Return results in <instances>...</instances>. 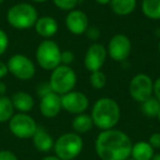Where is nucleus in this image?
<instances>
[{
  "label": "nucleus",
  "instance_id": "obj_1",
  "mask_svg": "<svg viewBox=\"0 0 160 160\" xmlns=\"http://www.w3.org/2000/svg\"><path fill=\"white\" fill-rule=\"evenodd\" d=\"M133 147L129 136L118 129L102 131L96 138L94 149L101 160H126Z\"/></svg>",
  "mask_w": 160,
  "mask_h": 160
},
{
  "label": "nucleus",
  "instance_id": "obj_2",
  "mask_svg": "<svg viewBox=\"0 0 160 160\" xmlns=\"http://www.w3.org/2000/svg\"><path fill=\"white\" fill-rule=\"evenodd\" d=\"M90 116L94 126L101 131H108L114 128L120 122L121 108L114 99L100 98L92 105Z\"/></svg>",
  "mask_w": 160,
  "mask_h": 160
},
{
  "label": "nucleus",
  "instance_id": "obj_3",
  "mask_svg": "<svg viewBox=\"0 0 160 160\" xmlns=\"http://www.w3.org/2000/svg\"><path fill=\"white\" fill-rule=\"evenodd\" d=\"M38 19V10L28 2H19L11 6L7 11V21L13 29L29 30L34 28Z\"/></svg>",
  "mask_w": 160,
  "mask_h": 160
},
{
  "label": "nucleus",
  "instance_id": "obj_4",
  "mask_svg": "<svg viewBox=\"0 0 160 160\" xmlns=\"http://www.w3.org/2000/svg\"><path fill=\"white\" fill-rule=\"evenodd\" d=\"M83 149V140L79 134L65 133L56 139L54 144L56 157L60 160L77 159Z\"/></svg>",
  "mask_w": 160,
  "mask_h": 160
},
{
  "label": "nucleus",
  "instance_id": "obj_5",
  "mask_svg": "<svg viewBox=\"0 0 160 160\" xmlns=\"http://www.w3.org/2000/svg\"><path fill=\"white\" fill-rule=\"evenodd\" d=\"M48 82L53 92L62 96L75 89L77 83V75L70 66L59 65L52 70Z\"/></svg>",
  "mask_w": 160,
  "mask_h": 160
},
{
  "label": "nucleus",
  "instance_id": "obj_6",
  "mask_svg": "<svg viewBox=\"0 0 160 160\" xmlns=\"http://www.w3.org/2000/svg\"><path fill=\"white\" fill-rule=\"evenodd\" d=\"M62 49L52 40H44L36 48L35 58L38 66L44 70H54L60 65Z\"/></svg>",
  "mask_w": 160,
  "mask_h": 160
},
{
  "label": "nucleus",
  "instance_id": "obj_7",
  "mask_svg": "<svg viewBox=\"0 0 160 160\" xmlns=\"http://www.w3.org/2000/svg\"><path fill=\"white\" fill-rule=\"evenodd\" d=\"M9 129L12 135L20 139L32 138L38 129V124L35 120L28 113L13 114L9 122Z\"/></svg>",
  "mask_w": 160,
  "mask_h": 160
},
{
  "label": "nucleus",
  "instance_id": "obj_8",
  "mask_svg": "<svg viewBox=\"0 0 160 160\" xmlns=\"http://www.w3.org/2000/svg\"><path fill=\"white\" fill-rule=\"evenodd\" d=\"M8 70L19 80L28 81L35 76L36 68L31 58L23 54H14L7 62Z\"/></svg>",
  "mask_w": 160,
  "mask_h": 160
},
{
  "label": "nucleus",
  "instance_id": "obj_9",
  "mask_svg": "<svg viewBox=\"0 0 160 160\" xmlns=\"http://www.w3.org/2000/svg\"><path fill=\"white\" fill-rule=\"evenodd\" d=\"M128 91L134 101L142 103L153 94L152 79L146 73H137L132 78Z\"/></svg>",
  "mask_w": 160,
  "mask_h": 160
},
{
  "label": "nucleus",
  "instance_id": "obj_10",
  "mask_svg": "<svg viewBox=\"0 0 160 160\" xmlns=\"http://www.w3.org/2000/svg\"><path fill=\"white\" fill-rule=\"evenodd\" d=\"M107 52L110 57L115 62H125L132 52L131 40L125 34H115L110 40Z\"/></svg>",
  "mask_w": 160,
  "mask_h": 160
},
{
  "label": "nucleus",
  "instance_id": "obj_11",
  "mask_svg": "<svg viewBox=\"0 0 160 160\" xmlns=\"http://www.w3.org/2000/svg\"><path fill=\"white\" fill-rule=\"evenodd\" d=\"M60 101H62V110H65L68 113L75 115L85 113L89 108L88 97L82 92L75 90L60 96Z\"/></svg>",
  "mask_w": 160,
  "mask_h": 160
},
{
  "label": "nucleus",
  "instance_id": "obj_12",
  "mask_svg": "<svg viewBox=\"0 0 160 160\" xmlns=\"http://www.w3.org/2000/svg\"><path fill=\"white\" fill-rule=\"evenodd\" d=\"M107 48L103 45L99 44V43L91 44L88 47L85 55V59H83L86 69L90 72L101 70V68L105 62V59H107Z\"/></svg>",
  "mask_w": 160,
  "mask_h": 160
},
{
  "label": "nucleus",
  "instance_id": "obj_13",
  "mask_svg": "<svg viewBox=\"0 0 160 160\" xmlns=\"http://www.w3.org/2000/svg\"><path fill=\"white\" fill-rule=\"evenodd\" d=\"M66 28L73 35H82L89 28V18L82 10L73 9L68 12L65 19Z\"/></svg>",
  "mask_w": 160,
  "mask_h": 160
},
{
  "label": "nucleus",
  "instance_id": "obj_14",
  "mask_svg": "<svg viewBox=\"0 0 160 160\" xmlns=\"http://www.w3.org/2000/svg\"><path fill=\"white\" fill-rule=\"evenodd\" d=\"M40 112L44 118H54L59 114L62 111V101L60 96L55 92L46 94L42 97L40 100Z\"/></svg>",
  "mask_w": 160,
  "mask_h": 160
},
{
  "label": "nucleus",
  "instance_id": "obj_15",
  "mask_svg": "<svg viewBox=\"0 0 160 160\" xmlns=\"http://www.w3.org/2000/svg\"><path fill=\"white\" fill-rule=\"evenodd\" d=\"M36 33L45 40H49L58 32V22L51 16L40 17L34 25Z\"/></svg>",
  "mask_w": 160,
  "mask_h": 160
},
{
  "label": "nucleus",
  "instance_id": "obj_16",
  "mask_svg": "<svg viewBox=\"0 0 160 160\" xmlns=\"http://www.w3.org/2000/svg\"><path fill=\"white\" fill-rule=\"evenodd\" d=\"M33 140V145L35 147L36 150L41 151V152H47V151L52 150L54 148V138L52 137V135L44 129L43 127H38L35 134L32 137Z\"/></svg>",
  "mask_w": 160,
  "mask_h": 160
},
{
  "label": "nucleus",
  "instance_id": "obj_17",
  "mask_svg": "<svg viewBox=\"0 0 160 160\" xmlns=\"http://www.w3.org/2000/svg\"><path fill=\"white\" fill-rule=\"evenodd\" d=\"M14 110L19 113H28L34 108V99L30 93L25 91H18L11 97Z\"/></svg>",
  "mask_w": 160,
  "mask_h": 160
},
{
  "label": "nucleus",
  "instance_id": "obj_18",
  "mask_svg": "<svg viewBox=\"0 0 160 160\" xmlns=\"http://www.w3.org/2000/svg\"><path fill=\"white\" fill-rule=\"evenodd\" d=\"M155 155V149L150 146L148 142L140 140L133 144L131 151V158L134 160H151Z\"/></svg>",
  "mask_w": 160,
  "mask_h": 160
},
{
  "label": "nucleus",
  "instance_id": "obj_19",
  "mask_svg": "<svg viewBox=\"0 0 160 160\" xmlns=\"http://www.w3.org/2000/svg\"><path fill=\"white\" fill-rule=\"evenodd\" d=\"M137 6V0H111V10L120 17H125L133 13Z\"/></svg>",
  "mask_w": 160,
  "mask_h": 160
},
{
  "label": "nucleus",
  "instance_id": "obj_20",
  "mask_svg": "<svg viewBox=\"0 0 160 160\" xmlns=\"http://www.w3.org/2000/svg\"><path fill=\"white\" fill-rule=\"evenodd\" d=\"M92 126H93V122H92L91 116L86 113L78 114L71 121V127L73 129V133L79 134V135L91 131Z\"/></svg>",
  "mask_w": 160,
  "mask_h": 160
},
{
  "label": "nucleus",
  "instance_id": "obj_21",
  "mask_svg": "<svg viewBox=\"0 0 160 160\" xmlns=\"http://www.w3.org/2000/svg\"><path fill=\"white\" fill-rule=\"evenodd\" d=\"M142 12L150 20H160V0H142Z\"/></svg>",
  "mask_w": 160,
  "mask_h": 160
},
{
  "label": "nucleus",
  "instance_id": "obj_22",
  "mask_svg": "<svg viewBox=\"0 0 160 160\" xmlns=\"http://www.w3.org/2000/svg\"><path fill=\"white\" fill-rule=\"evenodd\" d=\"M14 108L11 98L7 96L0 97V123L9 122L14 114Z\"/></svg>",
  "mask_w": 160,
  "mask_h": 160
},
{
  "label": "nucleus",
  "instance_id": "obj_23",
  "mask_svg": "<svg viewBox=\"0 0 160 160\" xmlns=\"http://www.w3.org/2000/svg\"><path fill=\"white\" fill-rule=\"evenodd\" d=\"M142 111L148 118H157L160 111V102L155 97H150L142 103Z\"/></svg>",
  "mask_w": 160,
  "mask_h": 160
},
{
  "label": "nucleus",
  "instance_id": "obj_24",
  "mask_svg": "<svg viewBox=\"0 0 160 160\" xmlns=\"http://www.w3.org/2000/svg\"><path fill=\"white\" fill-rule=\"evenodd\" d=\"M89 82L93 89L102 90L103 88L107 86V82H108L107 76H105V73L101 70L92 71V72L90 73Z\"/></svg>",
  "mask_w": 160,
  "mask_h": 160
},
{
  "label": "nucleus",
  "instance_id": "obj_25",
  "mask_svg": "<svg viewBox=\"0 0 160 160\" xmlns=\"http://www.w3.org/2000/svg\"><path fill=\"white\" fill-rule=\"evenodd\" d=\"M53 3L62 11H71L76 9V7L79 3V0H52Z\"/></svg>",
  "mask_w": 160,
  "mask_h": 160
},
{
  "label": "nucleus",
  "instance_id": "obj_26",
  "mask_svg": "<svg viewBox=\"0 0 160 160\" xmlns=\"http://www.w3.org/2000/svg\"><path fill=\"white\" fill-rule=\"evenodd\" d=\"M8 47H9V38H8V34L2 29H0V56H2L7 52Z\"/></svg>",
  "mask_w": 160,
  "mask_h": 160
},
{
  "label": "nucleus",
  "instance_id": "obj_27",
  "mask_svg": "<svg viewBox=\"0 0 160 160\" xmlns=\"http://www.w3.org/2000/svg\"><path fill=\"white\" fill-rule=\"evenodd\" d=\"M75 59V55L71 51L67 49V51H62V55H60V65H66V66H70V64Z\"/></svg>",
  "mask_w": 160,
  "mask_h": 160
},
{
  "label": "nucleus",
  "instance_id": "obj_28",
  "mask_svg": "<svg viewBox=\"0 0 160 160\" xmlns=\"http://www.w3.org/2000/svg\"><path fill=\"white\" fill-rule=\"evenodd\" d=\"M86 36H87L89 40L91 41H97L100 38L101 36V33H100V30L98 29L97 27H90L87 29V31H86Z\"/></svg>",
  "mask_w": 160,
  "mask_h": 160
},
{
  "label": "nucleus",
  "instance_id": "obj_29",
  "mask_svg": "<svg viewBox=\"0 0 160 160\" xmlns=\"http://www.w3.org/2000/svg\"><path fill=\"white\" fill-rule=\"evenodd\" d=\"M36 92H38V96L40 97V98H42V97L53 92V90H52L51 86H49V82H41L40 85L38 86Z\"/></svg>",
  "mask_w": 160,
  "mask_h": 160
},
{
  "label": "nucleus",
  "instance_id": "obj_30",
  "mask_svg": "<svg viewBox=\"0 0 160 160\" xmlns=\"http://www.w3.org/2000/svg\"><path fill=\"white\" fill-rule=\"evenodd\" d=\"M148 142L153 149H160V133H152L148 138Z\"/></svg>",
  "mask_w": 160,
  "mask_h": 160
},
{
  "label": "nucleus",
  "instance_id": "obj_31",
  "mask_svg": "<svg viewBox=\"0 0 160 160\" xmlns=\"http://www.w3.org/2000/svg\"><path fill=\"white\" fill-rule=\"evenodd\" d=\"M0 160H19L11 150H0Z\"/></svg>",
  "mask_w": 160,
  "mask_h": 160
},
{
  "label": "nucleus",
  "instance_id": "obj_32",
  "mask_svg": "<svg viewBox=\"0 0 160 160\" xmlns=\"http://www.w3.org/2000/svg\"><path fill=\"white\" fill-rule=\"evenodd\" d=\"M153 97L160 102V77H158L153 82Z\"/></svg>",
  "mask_w": 160,
  "mask_h": 160
},
{
  "label": "nucleus",
  "instance_id": "obj_33",
  "mask_svg": "<svg viewBox=\"0 0 160 160\" xmlns=\"http://www.w3.org/2000/svg\"><path fill=\"white\" fill-rule=\"evenodd\" d=\"M8 73H9V70H8L7 64L0 60V80L3 79V78H5Z\"/></svg>",
  "mask_w": 160,
  "mask_h": 160
},
{
  "label": "nucleus",
  "instance_id": "obj_34",
  "mask_svg": "<svg viewBox=\"0 0 160 160\" xmlns=\"http://www.w3.org/2000/svg\"><path fill=\"white\" fill-rule=\"evenodd\" d=\"M6 92H7V86L2 80H0V97L6 96Z\"/></svg>",
  "mask_w": 160,
  "mask_h": 160
},
{
  "label": "nucleus",
  "instance_id": "obj_35",
  "mask_svg": "<svg viewBox=\"0 0 160 160\" xmlns=\"http://www.w3.org/2000/svg\"><path fill=\"white\" fill-rule=\"evenodd\" d=\"M97 3H99V5H102V6H105V5H110V2H111V0H94Z\"/></svg>",
  "mask_w": 160,
  "mask_h": 160
},
{
  "label": "nucleus",
  "instance_id": "obj_36",
  "mask_svg": "<svg viewBox=\"0 0 160 160\" xmlns=\"http://www.w3.org/2000/svg\"><path fill=\"white\" fill-rule=\"evenodd\" d=\"M41 160H60L58 157H56V156H46V157L42 158Z\"/></svg>",
  "mask_w": 160,
  "mask_h": 160
},
{
  "label": "nucleus",
  "instance_id": "obj_37",
  "mask_svg": "<svg viewBox=\"0 0 160 160\" xmlns=\"http://www.w3.org/2000/svg\"><path fill=\"white\" fill-rule=\"evenodd\" d=\"M151 160H160V153H155L151 158Z\"/></svg>",
  "mask_w": 160,
  "mask_h": 160
},
{
  "label": "nucleus",
  "instance_id": "obj_38",
  "mask_svg": "<svg viewBox=\"0 0 160 160\" xmlns=\"http://www.w3.org/2000/svg\"><path fill=\"white\" fill-rule=\"evenodd\" d=\"M31 1L36 2V3H44V2H46V1H48V0H31Z\"/></svg>",
  "mask_w": 160,
  "mask_h": 160
},
{
  "label": "nucleus",
  "instance_id": "obj_39",
  "mask_svg": "<svg viewBox=\"0 0 160 160\" xmlns=\"http://www.w3.org/2000/svg\"><path fill=\"white\" fill-rule=\"evenodd\" d=\"M157 118L159 120V122H160V111H159V113H158V115H157Z\"/></svg>",
  "mask_w": 160,
  "mask_h": 160
},
{
  "label": "nucleus",
  "instance_id": "obj_40",
  "mask_svg": "<svg viewBox=\"0 0 160 160\" xmlns=\"http://www.w3.org/2000/svg\"><path fill=\"white\" fill-rule=\"evenodd\" d=\"M158 51H159V54H160V41H159V44H158Z\"/></svg>",
  "mask_w": 160,
  "mask_h": 160
},
{
  "label": "nucleus",
  "instance_id": "obj_41",
  "mask_svg": "<svg viewBox=\"0 0 160 160\" xmlns=\"http://www.w3.org/2000/svg\"><path fill=\"white\" fill-rule=\"evenodd\" d=\"M2 2H3V0H0V6L2 5Z\"/></svg>",
  "mask_w": 160,
  "mask_h": 160
},
{
  "label": "nucleus",
  "instance_id": "obj_42",
  "mask_svg": "<svg viewBox=\"0 0 160 160\" xmlns=\"http://www.w3.org/2000/svg\"><path fill=\"white\" fill-rule=\"evenodd\" d=\"M126 160H134V159H132V158H128V159H126Z\"/></svg>",
  "mask_w": 160,
  "mask_h": 160
},
{
  "label": "nucleus",
  "instance_id": "obj_43",
  "mask_svg": "<svg viewBox=\"0 0 160 160\" xmlns=\"http://www.w3.org/2000/svg\"><path fill=\"white\" fill-rule=\"evenodd\" d=\"M71 160H77V159H71Z\"/></svg>",
  "mask_w": 160,
  "mask_h": 160
}]
</instances>
